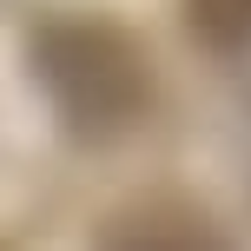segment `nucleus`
<instances>
[{
    "mask_svg": "<svg viewBox=\"0 0 251 251\" xmlns=\"http://www.w3.org/2000/svg\"><path fill=\"white\" fill-rule=\"evenodd\" d=\"M192 13L212 40H251V0H192Z\"/></svg>",
    "mask_w": 251,
    "mask_h": 251,
    "instance_id": "nucleus-2",
    "label": "nucleus"
},
{
    "mask_svg": "<svg viewBox=\"0 0 251 251\" xmlns=\"http://www.w3.org/2000/svg\"><path fill=\"white\" fill-rule=\"evenodd\" d=\"M33 60H40V79H47L53 106L86 132L126 119L139 100V60L106 26H53Z\"/></svg>",
    "mask_w": 251,
    "mask_h": 251,
    "instance_id": "nucleus-1",
    "label": "nucleus"
}]
</instances>
